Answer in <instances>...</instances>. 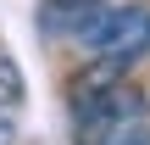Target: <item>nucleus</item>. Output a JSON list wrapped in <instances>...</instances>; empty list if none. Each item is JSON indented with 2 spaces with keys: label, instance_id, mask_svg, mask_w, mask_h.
<instances>
[{
  "label": "nucleus",
  "instance_id": "f257e3e1",
  "mask_svg": "<svg viewBox=\"0 0 150 145\" xmlns=\"http://www.w3.org/2000/svg\"><path fill=\"white\" fill-rule=\"evenodd\" d=\"M72 117H78V145H122L139 129H150V101L139 84L122 78V84H111L100 95L72 101Z\"/></svg>",
  "mask_w": 150,
  "mask_h": 145
},
{
  "label": "nucleus",
  "instance_id": "f03ea898",
  "mask_svg": "<svg viewBox=\"0 0 150 145\" xmlns=\"http://www.w3.org/2000/svg\"><path fill=\"white\" fill-rule=\"evenodd\" d=\"M78 45L95 50V56H111V61H139L150 50V6H95L78 17Z\"/></svg>",
  "mask_w": 150,
  "mask_h": 145
},
{
  "label": "nucleus",
  "instance_id": "7ed1b4c3",
  "mask_svg": "<svg viewBox=\"0 0 150 145\" xmlns=\"http://www.w3.org/2000/svg\"><path fill=\"white\" fill-rule=\"evenodd\" d=\"M100 0H45V28L56 34V28H78V17L83 11H95Z\"/></svg>",
  "mask_w": 150,
  "mask_h": 145
},
{
  "label": "nucleus",
  "instance_id": "20e7f679",
  "mask_svg": "<svg viewBox=\"0 0 150 145\" xmlns=\"http://www.w3.org/2000/svg\"><path fill=\"white\" fill-rule=\"evenodd\" d=\"M22 95H28V89H22V73H17V61L0 50V112H17Z\"/></svg>",
  "mask_w": 150,
  "mask_h": 145
},
{
  "label": "nucleus",
  "instance_id": "39448f33",
  "mask_svg": "<svg viewBox=\"0 0 150 145\" xmlns=\"http://www.w3.org/2000/svg\"><path fill=\"white\" fill-rule=\"evenodd\" d=\"M0 145H17V134H11V123L0 117Z\"/></svg>",
  "mask_w": 150,
  "mask_h": 145
},
{
  "label": "nucleus",
  "instance_id": "423d86ee",
  "mask_svg": "<svg viewBox=\"0 0 150 145\" xmlns=\"http://www.w3.org/2000/svg\"><path fill=\"white\" fill-rule=\"evenodd\" d=\"M122 145H150V129H139V134H134V140H122Z\"/></svg>",
  "mask_w": 150,
  "mask_h": 145
}]
</instances>
